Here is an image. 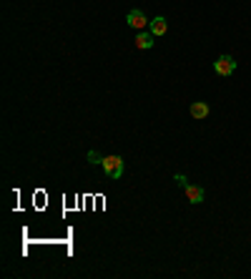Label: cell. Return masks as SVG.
I'll return each instance as SVG.
<instances>
[{
	"label": "cell",
	"instance_id": "1",
	"mask_svg": "<svg viewBox=\"0 0 251 279\" xmlns=\"http://www.w3.org/2000/svg\"><path fill=\"white\" fill-rule=\"evenodd\" d=\"M174 181L184 189V194H186V199L191 202V204H201V202H203V189L196 186V184H188V179L184 176V174H176Z\"/></svg>",
	"mask_w": 251,
	"mask_h": 279
},
{
	"label": "cell",
	"instance_id": "2",
	"mask_svg": "<svg viewBox=\"0 0 251 279\" xmlns=\"http://www.w3.org/2000/svg\"><path fill=\"white\" fill-rule=\"evenodd\" d=\"M103 171H106V176L108 179H121V174H123V158L121 156H103Z\"/></svg>",
	"mask_w": 251,
	"mask_h": 279
},
{
	"label": "cell",
	"instance_id": "3",
	"mask_svg": "<svg viewBox=\"0 0 251 279\" xmlns=\"http://www.w3.org/2000/svg\"><path fill=\"white\" fill-rule=\"evenodd\" d=\"M214 70H216V75H231L234 70H236V61L231 58V56H221L219 61H214Z\"/></svg>",
	"mask_w": 251,
	"mask_h": 279
},
{
	"label": "cell",
	"instance_id": "4",
	"mask_svg": "<svg viewBox=\"0 0 251 279\" xmlns=\"http://www.w3.org/2000/svg\"><path fill=\"white\" fill-rule=\"evenodd\" d=\"M126 23H128L131 28H136V30H143V28H146V25H148L151 20L146 18V13H143V10L133 8V10H131V13L126 15Z\"/></svg>",
	"mask_w": 251,
	"mask_h": 279
},
{
	"label": "cell",
	"instance_id": "5",
	"mask_svg": "<svg viewBox=\"0 0 251 279\" xmlns=\"http://www.w3.org/2000/svg\"><path fill=\"white\" fill-rule=\"evenodd\" d=\"M148 30H151L153 35H163V33L169 30V23H166V18H163V15H156V18L148 23Z\"/></svg>",
	"mask_w": 251,
	"mask_h": 279
},
{
	"label": "cell",
	"instance_id": "6",
	"mask_svg": "<svg viewBox=\"0 0 251 279\" xmlns=\"http://www.w3.org/2000/svg\"><path fill=\"white\" fill-rule=\"evenodd\" d=\"M153 38H156V35H153L151 30H148V33H138V35H136V48H138V51H148V48L153 46Z\"/></svg>",
	"mask_w": 251,
	"mask_h": 279
},
{
	"label": "cell",
	"instance_id": "7",
	"mask_svg": "<svg viewBox=\"0 0 251 279\" xmlns=\"http://www.w3.org/2000/svg\"><path fill=\"white\" fill-rule=\"evenodd\" d=\"M208 111H211V108H208V103H206V101H196V103H191V116H193V118H198V121H201V118H206V116H208Z\"/></svg>",
	"mask_w": 251,
	"mask_h": 279
},
{
	"label": "cell",
	"instance_id": "8",
	"mask_svg": "<svg viewBox=\"0 0 251 279\" xmlns=\"http://www.w3.org/2000/svg\"><path fill=\"white\" fill-rule=\"evenodd\" d=\"M88 161H91V164H103V156H101L98 151H88Z\"/></svg>",
	"mask_w": 251,
	"mask_h": 279
}]
</instances>
